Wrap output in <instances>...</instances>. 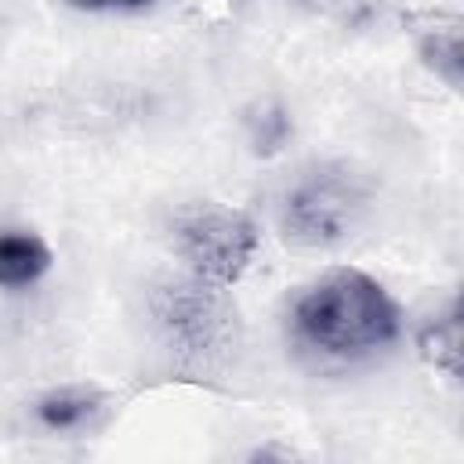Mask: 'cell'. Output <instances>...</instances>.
<instances>
[{
  "label": "cell",
  "mask_w": 464,
  "mask_h": 464,
  "mask_svg": "<svg viewBox=\"0 0 464 464\" xmlns=\"http://www.w3.org/2000/svg\"><path fill=\"white\" fill-rule=\"evenodd\" d=\"M294 330L323 355L355 359L399 337V308L373 276L334 268L297 297Z\"/></svg>",
  "instance_id": "cell-1"
},
{
  "label": "cell",
  "mask_w": 464,
  "mask_h": 464,
  "mask_svg": "<svg viewBox=\"0 0 464 464\" xmlns=\"http://www.w3.org/2000/svg\"><path fill=\"white\" fill-rule=\"evenodd\" d=\"M370 181L348 163H315L301 170L283 203V236L301 246H337L344 243L370 210Z\"/></svg>",
  "instance_id": "cell-2"
},
{
  "label": "cell",
  "mask_w": 464,
  "mask_h": 464,
  "mask_svg": "<svg viewBox=\"0 0 464 464\" xmlns=\"http://www.w3.org/2000/svg\"><path fill=\"white\" fill-rule=\"evenodd\" d=\"M257 225L232 207L203 203L174 218V250L188 265L192 279L207 286L236 283L257 254Z\"/></svg>",
  "instance_id": "cell-3"
},
{
  "label": "cell",
  "mask_w": 464,
  "mask_h": 464,
  "mask_svg": "<svg viewBox=\"0 0 464 464\" xmlns=\"http://www.w3.org/2000/svg\"><path fill=\"white\" fill-rule=\"evenodd\" d=\"M210 290L214 286L196 279V286H185V290L170 294L163 312H160L163 323L170 326V337H178L181 344H188L196 352L207 348L214 341V334H218V308H214Z\"/></svg>",
  "instance_id": "cell-4"
},
{
  "label": "cell",
  "mask_w": 464,
  "mask_h": 464,
  "mask_svg": "<svg viewBox=\"0 0 464 464\" xmlns=\"http://www.w3.org/2000/svg\"><path fill=\"white\" fill-rule=\"evenodd\" d=\"M51 268V246L36 232H0V286H33Z\"/></svg>",
  "instance_id": "cell-5"
},
{
  "label": "cell",
  "mask_w": 464,
  "mask_h": 464,
  "mask_svg": "<svg viewBox=\"0 0 464 464\" xmlns=\"http://www.w3.org/2000/svg\"><path fill=\"white\" fill-rule=\"evenodd\" d=\"M105 406V395L98 388H87V384H65V388H54L47 395L36 399V420L47 428V431H76L83 428L98 410Z\"/></svg>",
  "instance_id": "cell-6"
},
{
  "label": "cell",
  "mask_w": 464,
  "mask_h": 464,
  "mask_svg": "<svg viewBox=\"0 0 464 464\" xmlns=\"http://www.w3.org/2000/svg\"><path fill=\"white\" fill-rule=\"evenodd\" d=\"M417 344H420V355L428 362H435L439 370H446L450 377H457L460 373V319H457V308H450L446 315L431 319L420 330Z\"/></svg>",
  "instance_id": "cell-7"
},
{
  "label": "cell",
  "mask_w": 464,
  "mask_h": 464,
  "mask_svg": "<svg viewBox=\"0 0 464 464\" xmlns=\"http://www.w3.org/2000/svg\"><path fill=\"white\" fill-rule=\"evenodd\" d=\"M420 54L453 91L460 87V25L457 22L435 25V33H428V40L420 44Z\"/></svg>",
  "instance_id": "cell-8"
},
{
  "label": "cell",
  "mask_w": 464,
  "mask_h": 464,
  "mask_svg": "<svg viewBox=\"0 0 464 464\" xmlns=\"http://www.w3.org/2000/svg\"><path fill=\"white\" fill-rule=\"evenodd\" d=\"M58 4L76 7V11H145L156 0H58Z\"/></svg>",
  "instance_id": "cell-9"
}]
</instances>
